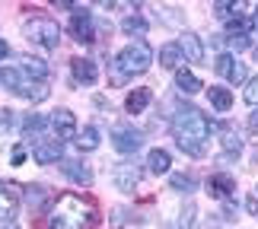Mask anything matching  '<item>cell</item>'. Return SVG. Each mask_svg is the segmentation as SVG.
Segmentation results:
<instances>
[{"label":"cell","instance_id":"cell-27","mask_svg":"<svg viewBox=\"0 0 258 229\" xmlns=\"http://www.w3.org/2000/svg\"><path fill=\"white\" fill-rule=\"evenodd\" d=\"M77 146H80V150H96V146H99V127H93V124H89V127H83V131L80 134H77Z\"/></svg>","mask_w":258,"mask_h":229},{"label":"cell","instance_id":"cell-10","mask_svg":"<svg viewBox=\"0 0 258 229\" xmlns=\"http://www.w3.org/2000/svg\"><path fill=\"white\" fill-rule=\"evenodd\" d=\"M175 45H178V51H182V57L188 64H204V42L195 32H182Z\"/></svg>","mask_w":258,"mask_h":229},{"label":"cell","instance_id":"cell-32","mask_svg":"<svg viewBox=\"0 0 258 229\" xmlns=\"http://www.w3.org/2000/svg\"><path fill=\"white\" fill-rule=\"evenodd\" d=\"M230 48H233V51H245V48H252V35H230Z\"/></svg>","mask_w":258,"mask_h":229},{"label":"cell","instance_id":"cell-22","mask_svg":"<svg viewBox=\"0 0 258 229\" xmlns=\"http://www.w3.org/2000/svg\"><path fill=\"white\" fill-rule=\"evenodd\" d=\"M178 64H182V51H178V45L169 42L160 48V67H166V70H178Z\"/></svg>","mask_w":258,"mask_h":229},{"label":"cell","instance_id":"cell-20","mask_svg":"<svg viewBox=\"0 0 258 229\" xmlns=\"http://www.w3.org/2000/svg\"><path fill=\"white\" fill-rule=\"evenodd\" d=\"M217 131H220V143H223L226 153H239V150H242V134L236 131L233 124H220Z\"/></svg>","mask_w":258,"mask_h":229},{"label":"cell","instance_id":"cell-38","mask_svg":"<svg viewBox=\"0 0 258 229\" xmlns=\"http://www.w3.org/2000/svg\"><path fill=\"white\" fill-rule=\"evenodd\" d=\"M249 124H252V127H258V112H255V115L249 118Z\"/></svg>","mask_w":258,"mask_h":229},{"label":"cell","instance_id":"cell-2","mask_svg":"<svg viewBox=\"0 0 258 229\" xmlns=\"http://www.w3.org/2000/svg\"><path fill=\"white\" fill-rule=\"evenodd\" d=\"M86 223H93V216H89L83 197L77 194H61L48 213V229H83Z\"/></svg>","mask_w":258,"mask_h":229},{"label":"cell","instance_id":"cell-26","mask_svg":"<svg viewBox=\"0 0 258 229\" xmlns=\"http://www.w3.org/2000/svg\"><path fill=\"white\" fill-rule=\"evenodd\" d=\"M147 29H150V23H147L144 16H124L121 19V32H127V35H137V38H144L147 35Z\"/></svg>","mask_w":258,"mask_h":229},{"label":"cell","instance_id":"cell-4","mask_svg":"<svg viewBox=\"0 0 258 229\" xmlns=\"http://www.w3.org/2000/svg\"><path fill=\"white\" fill-rule=\"evenodd\" d=\"M23 35H26L29 45L45 48V51H54V48L61 45V29H57L54 19H45V16L29 19V23L23 26Z\"/></svg>","mask_w":258,"mask_h":229},{"label":"cell","instance_id":"cell-40","mask_svg":"<svg viewBox=\"0 0 258 229\" xmlns=\"http://www.w3.org/2000/svg\"><path fill=\"white\" fill-rule=\"evenodd\" d=\"M255 194H258V191H255Z\"/></svg>","mask_w":258,"mask_h":229},{"label":"cell","instance_id":"cell-39","mask_svg":"<svg viewBox=\"0 0 258 229\" xmlns=\"http://www.w3.org/2000/svg\"><path fill=\"white\" fill-rule=\"evenodd\" d=\"M255 57H258V48H255Z\"/></svg>","mask_w":258,"mask_h":229},{"label":"cell","instance_id":"cell-31","mask_svg":"<svg viewBox=\"0 0 258 229\" xmlns=\"http://www.w3.org/2000/svg\"><path fill=\"white\" fill-rule=\"evenodd\" d=\"M245 102H249V105H255L258 108V77H252V80H245Z\"/></svg>","mask_w":258,"mask_h":229},{"label":"cell","instance_id":"cell-24","mask_svg":"<svg viewBox=\"0 0 258 229\" xmlns=\"http://www.w3.org/2000/svg\"><path fill=\"white\" fill-rule=\"evenodd\" d=\"M207 96H211V105L217 108V112H230V105H233V93H230V89L211 86V89H207Z\"/></svg>","mask_w":258,"mask_h":229},{"label":"cell","instance_id":"cell-28","mask_svg":"<svg viewBox=\"0 0 258 229\" xmlns=\"http://www.w3.org/2000/svg\"><path fill=\"white\" fill-rule=\"evenodd\" d=\"M236 64H239V61H236L233 54H226V51H223V54H217V61H214V70L220 73V77H226V80H230V73L236 70Z\"/></svg>","mask_w":258,"mask_h":229},{"label":"cell","instance_id":"cell-1","mask_svg":"<svg viewBox=\"0 0 258 229\" xmlns=\"http://www.w3.org/2000/svg\"><path fill=\"white\" fill-rule=\"evenodd\" d=\"M211 131H214V124L207 121V115H201L191 105H188V108H178L175 118H172V134H175L178 146H182L188 156H195V159L207 153Z\"/></svg>","mask_w":258,"mask_h":229},{"label":"cell","instance_id":"cell-12","mask_svg":"<svg viewBox=\"0 0 258 229\" xmlns=\"http://www.w3.org/2000/svg\"><path fill=\"white\" fill-rule=\"evenodd\" d=\"M0 229H16V194L0 185Z\"/></svg>","mask_w":258,"mask_h":229},{"label":"cell","instance_id":"cell-6","mask_svg":"<svg viewBox=\"0 0 258 229\" xmlns=\"http://www.w3.org/2000/svg\"><path fill=\"white\" fill-rule=\"evenodd\" d=\"M141 166L137 163H115V169H112V185L118 188V191H124V194H131L137 185H141Z\"/></svg>","mask_w":258,"mask_h":229},{"label":"cell","instance_id":"cell-13","mask_svg":"<svg viewBox=\"0 0 258 229\" xmlns=\"http://www.w3.org/2000/svg\"><path fill=\"white\" fill-rule=\"evenodd\" d=\"M61 172L71 178V182L83 185V188L93 185V169H89L86 163H77V159H64V163H61Z\"/></svg>","mask_w":258,"mask_h":229},{"label":"cell","instance_id":"cell-30","mask_svg":"<svg viewBox=\"0 0 258 229\" xmlns=\"http://www.w3.org/2000/svg\"><path fill=\"white\" fill-rule=\"evenodd\" d=\"M178 229H198V207L195 204H185L182 220H178Z\"/></svg>","mask_w":258,"mask_h":229},{"label":"cell","instance_id":"cell-5","mask_svg":"<svg viewBox=\"0 0 258 229\" xmlns=\"http://www.w3.org/2000/svg\"><path fill=\"white\" fill-rule=\"evenodd\" d=\"M71 35H74L80 45H93V42H96L93 13H89L86 7H74V16H71Z\"/></svg>","mask_w":258,"mask_h":229},{"label":"cell","instance_id":"cell-36","mask_svg":"<svg viewBox=\"0 0 258 229\" xmlns=\"http://www.w3.org/2000/svg\"><path fill=\"white\" fill-rule=\"evenodd\" d=\"M245 210H249V213H258V194H255V197H249V201H245Z\"/></svg>","mask_w":258,"mask_h":229},{"label":"cell","instance_id":"cell-9","mask_svg":"<svg viewBox=\"0 0 258 229\" xmlns=\"http://www.w3.org/2000/svg\"><path fill=\"white\" fill-rule=\"evenodd\" d=\"M233 191H236V178L230 172H214L211 178H207V194L217 197V201L226 204L233 197Z\"/></svg>","mask_w":258,"mask_h":229},{"label":"cell","instance_id":"cell-17","mask_svg":"<svg viewBox=\"0 0 258 229\" xmlns=\"http://www.w3.org/2000/svg\"><path fill=\"white\" fill-rule=\"evenodd\" d=\"M19 70H23L29 80H38V83H45V80L51 77V67H48L42 57H29V54L23 57V67H19Z\"/></svg>","mask_w":258,"mask_h":229},{"label":"cell","instance_id":"cell-14","mask_svg":"<svg viewBox=\"0 0 258 229\" xmlns=\"http://www.w3.org/2000/svg\"><path fill=\"white\" fill-rule=\"evenodd\" d=\"M13 93L23 96V99H29V102H45V99H48V86L38 83V80H29L23 73V80H19V86L13 89Z\"/></svg>","mask_w":258,"mask_h":229},{"label":"cell","instance_id":"cell-34","mask_svg":"<svg viewBox=\"0 0 258 229\" xmlns=\"http://www.w3.org/2000/svg\"><path fill=\"white\" fill-rule=\"evenodd\" d=\"M230 83H245V67L242 64H236V70L230 73Z\"/></svg>","mask_w":258,"mask_h":229},{"label":"cell","instance_id":"cell-33","mask_svg":"<svg viewBox=\"0 0 258 229\" xmlns=\"http://www.w3.org/2000/svg\"><path fill=\"white\" fill-rule=\"evenodd\" d=\"M10 127H13V112H0V131H10Z\"/></svg>","mask_w":258,"mask_h":229},{"label":"cell","instance_id":"cell-21","mask_svg":"<svg viewBox=\"0 0 258 229\" xmlns=\"http://www.w3.org/2000/svg\"><path fill=\"white\" fill-rule=\"evenodd\" d=\"M48 197H51V194H48V188H45V185H29V188H26V194H23V201L32 207V210H42V207L48 204Z\"/></svg>","mask_w":258,"mask_h":229},{"label":"cell","instance_id":"cell-19","mask_svg":"<svg viewBox=\"0 0 258 229\" xmlns=\"http://www.w3.org/2000/svg\"><path fill=\"white\" fill-rule=\"evenodd\" d=\"M147 169H150L153 175H166V172L172 169V156L166 153V150H160V146H156V150L147 153Z\"/></svg>","mask_w":258,"mask_h":229},{"label":"cell","instance_id":"cell-8","mask_svg":"<svg viewBox=\"0 0 258 229\" xmlns=\"http://www.w3.org/2000/svg\"><path fill=\"white\" fill-rule=\"evenodd\" d=\"M51 131H54V140H74L77 137V118L71 108H57L51 112Z\"/></svg>","mask_w":258,"mask_h":229},{"label":"cell","instance_id":"cell-11","mask_svg":"<svg viewBox=\"0 0 258 229\" xmlns=\"http://www.w3.org/2000/svg\"><path fill=\"white\" fill-rule=\"evenodd\" d=\"M61 156H64V143L61 140H35V146H32V159L38 166H51Z\"/></svg>","mask_w":258,"mask_h":229},{"label":"cell","instance_id":"cell-16","mask_svg":"<svg viewBox=\"0 0 258 229\" xmlns=\"http://www.w3.org/2000/svg\"><path fill=\"white\" fill-rule=\"evenodd\" d=\"M153 102V89H147V86H141V89H134V93H127V99H124V108H127V115H141L147 105Z\"/></svg>","mask_w":258,"mask_h":229},{"label":"cell","instance_id":"cell-18","mask_svg":"<svg viewBox=\"0 0 258 229\" xmlns=\"http://www.w3.org/2000/svg\"><path fill=\"white\" fill-rule=\"evenodd\" d=\"M175 89H178V93H182V96H195V93H201V80H198L191 70H185V67H182V70H175Z\"/></svg>","mask_w":258,"mask_h":229},{"label":"cell","instance_id":"cell-3","mask_svg":"<svg viewBox=\"0 0 258 229\" xmlns=\"http://www.w3.org/2000/svg\"><path fill=\"white\" fill-rule=\"evenodd\" d=\"M150 64H153V48L147 45L144 38H137V42L124 45L121 51H118V57H115V67L121 70V77L144 73V70H150Z\"/></svg>","mask_w":258,"mask_h":229},{"label":"cell","instance_id":"cell-37","mask_svg":"<svg viewBox=\"0 0 258 229\" xmlns=\"http://www.w3.org/2000/svg\"><path fill=\"white\" fill-rule=\"evenodd\" d=\"M7 54H10V45L4 42V38H0V61H4V57H7Z\"/></svg>","mask_w":258,"mask_h":229},{"label":"cell","instance_id":"cell-29","mask_svg":"<svg viewBox=\"0 0 258 229\" xmlns=\"http://www.w3.org/2000/svg\"><path fill=\"white\" fill-rule=\"evenodd\" d=\"M214 10H217V16L220 19H239L242 16V10H245V4H214Z\"/></svg>","mask_w":258,"mask_h":229},{"label":"cell","instance_id":"cell-15","mask_svg":"<svg viewBox=\"0 0 258 229\" xmlns=\"http://www.w3.org/2000/svg\"><path fill=\"white\" fill-rule=\"evenodd\" d=\"M71 70H74V80H77V83L93 86L96 80H99V67L89 61V57H74V61H71Z\"/></svg>","mask_w":258,"mask_h":229},{"label":"cell","instance_id":"cell-25","mask_svg":"<svg viewBox=\"0 0 258 229\" xmlns=\"http://www.w3.org/2000/svg\"><path fill=\"white\" fill-rule=\"evenodd\" d=\"M169 185H172V191L191 194L195 188H198V178H195L191 172H172V175H169Z\"/></svg>","mask_w":258,"mask_h":229},{"label":"cell","instance_id":"cell-23","mask_svg":"<svg viewBox=\"0 0 258 229\" xmlns=\"http://www.w3.org/2000/svg\"><path fill=\"white\" fill-rule=\"evenodd\" d=\"M48 124H51V118H45V115H26V121H23V134H26V137H32V140H38V134H42Z\"/></svg>","mask_w":258,"mask_h":229},{"label":"cell","instance_id":"cell-7","mask_svg":"<svg viewBox=\"0 0 258 229\" xmlns=\"http://www.w3.org/2000/svg\"><path fill=\"white\" fill-rule=\"evenodd\" d=\"M141 143H144V134L137 131V127H131V124H118V127H112V146L118 153H137L141 150Z\"/></svg>","mask_w":258,"mask_h":229},{"label":"cell","instance_id":"cell-35","mask_svg":"<svg viewBox=\"0 0 258 229\" xmlns=\"http://www.w3.org/2000/svg\"><path fill=\"white\" fill-rule=\"evenodd\" d=\"M23 159H26V150H23V146H16V150H13V166H19Z\"/></svg>","mask_w":258,"mask_h":229}]
</instances>
